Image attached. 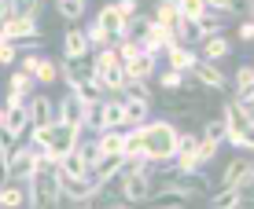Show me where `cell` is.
<instances>
[{
    "label": "cell",
    "mask_w": 254,
    "mask_h": 209,
    "mask_svg": "<svg viewBox=\"0 0 254 209\" xmlns=\"http://www.w3.org/2000/svg\"><path fill=\"white\" fill-rule=\"evenodd\" d=\"M221 125H225V143L232 151L251 154L254 151V114H251V103L247 99H225L221 103Z\"/></svg>",
    "instance_id": "cell-1"
},
{
    "label": "cell",
    "mask_w": 254,
    "mask_h": 209,
    "mask_svg": "<svg viewBox=\"0 0 254 209\" xmlns=\"http://www.w3.org/2000/svg\"><path fill=\"white\" fill-rule=\"evenodd\" d=\"M140 139H144V162L151 165H170L177 158V139H181V128L173 121H144L140 125Z\"/></svg>",
    "instance_id": "cell-2"
},
{
    "label": "cell",
    "mask_w": 254,
    "mask_h": 209,
    "mask_svg": "<svg viewBox=\"0 0 254 209\" xmlns=\"http://www.w3.org/2000/svg\"><path fill=\"white\" fill-rule=\"evenodd\" d=\"M77 143H81V128L77 125L52 121V125H45V128H30V147H37L56 169H59V158H63L66 151H74Z\"/></svg>",
    "instance_id": "cell-3"
},
{
    "label": "cell",
    "mask_w": 254,
    "mask_h": 209,
    "mask_svg": "<svg viewBox=\"0 0 254 209\" xmlns=\"http://www.w3.org/2000/svg\"><path fill=\"white\" fill-rule=\"evenodd\" d=\"M22 191H26V206L30 209H59V169H41V172H30L22 180Z\"/></svg>",
    "instance_id": "cell-4"
},
{
    "label": "cell",
    "mask_w": 254,
    "mask_h": 209,
    "mask_svg": "<svg viewBox=\"0 0 254 209\" xmlns=\"http://www.w3.org/2000/svg\"><path fill=\"white\" fill-rule=\"evenodd\" d=\"M41 169H56L45 154L37 151V147L30 143H15L11 151H7V180H15V184H22L30 172H41Z\"/></svg>",
    "instance_id": "cell-5"
},
{
    "label": "cell",
    "mask_w": 254,
    "mask_h": 209,
    "mask_svg": "<svg viewBox=\"0 0 254 209\" xmlns=\"http://www.w3.org/2000/svg\"><path fill=\"white\" fill-rule=\"evenodd\" d=\"M162 110H166V121L173 118H195L203 114V95H181V92H162L159 95Z\"/></svg>",
    "instance_id": "cell-6"
},
{
    "label": "cell",
    "mask_w": 254,
    "mask_h": 209,
    "mask_svg": "<svg viewBox=\"0 0 254 209\" xmlns=\"http://www.w3.org/2000/svg\"><path fill=\"white\" fill-rule=\"evenodd\" d=\"M85 110H89V103L81 99L77 92H63L59 95V103H56V121H63V125H77L81 128L85 125Z\"/></svg>",
    "instance_id": "cell-7"
},
{
    "label": "cell",
    "mask_w": 254,
    "mask_h": 209,
    "mask_svg": "<svg viewBox=\"0 0 254 209\" xmlns=\"http://www.w3.org/2000/svg\"><path fill=\"white\" fill-rule=\"evenodd\" d=\"M254 180V165H251V154H240V158H232L225 165L221 180H217V187H251Z\"/></svg>",
    "instance_id": "cell-8"
},
{
    "label": "cell",
    "mask_w": 254,
    "mask_h": 209,
    "mask_svg": "<svg viewBox=\"0 0 254 209\" xmlns=\"http://www.w3.org/2000/svg\"><path fill=\"white\" fill-rule=\"evenodd\" d=\"M26 114H30V128H45L56 121V103H52L48 92H33L26 99Z\"/></svg>",
    "instance_id": "cell-9"
},
{
    "label": "cell",
    "mask_w": 254,
    "mask_h": 209,
    "mask_svg": "<svg viewBox=\"0 0 254 209\" xmlns=\"http://www.w3.org/2000/svg\"><path fill=\"white\" fill-rule=\"evenodd\" d=\"M92 195H96V184L89 176H59V198L81 206V202H89Z\"/></svg>",
    "instance_id": "cell-10"
},
{
    "label": "cell",
    "mask_w": 254,
    "mask_h": 209,
    "mask_svg": "<svg viewBox=\"0 0 254 209\" xmlns=\"http://www.w3.org/2000/svg\"><path fill=\"white\" fill-rule=\"evenodd\" d=\"M122 169H126V158H122V154H96L92 165H89V180L100 187L103 180H115Z\"/></svg>",
    "instance_id": "cell-11"
},
{
    "label": "cell",
    "mask_w": 254,
    "mask_h": 209,
    "mask_svg": "<svg viewBox=\"0 0 254 209\" xmlns=\"http://www.w3.org/2000/svg\"><path fill=\"white\" fill-rule=\"evenodd\" d=\"M203 63H225V59L232 55V41L225 37V33H210V37L199 41V51H195Z\"/></svg>",
    "instance_id": "cell-12"
},
{
    "label": "cell",
    "mask_w": 254,
    "mask_h": 209,
    "mask_svg": "<svg viewBox=\"0 0 254 209\" xmlns=\"http://www.w3.org/2000/svg\"><path fill=\"white\" fill-rule=\"evenodd\" d=\"M155 63H159V59H155V55H144V51H140V55H133L129 63H122V70H126V81H129V84H147V81L155 77Z\"/></svg>",
    "instance_id": "cell-13"
},
{
    "label": "cell",
    "mask_w": 254,
    "mask_h": 209,
    "mask_svg": "<svg viewBox=\"0 0 254 209\" xmlns=\"http://www.w3.org/2000/svg\"><path fill=\"white\" fill-rule=\"evenodd\" d=\"M96 26L103 30V37H107L111 44H118L122 33H126V19H122V15H118L111 4H103V7H100V15H96Z\"/></svg>",
    "instance_id": "cell-14"
},
{
    "label": "cell",
    "mask_w": 254,
    "mask_h": 209,
    "mask_svg": "<svg viewBox=\"0 0 254 209\" xmlns=\"http://www.w3.org/2000/svg\"><path fill=\"white\" fill-rule=\"evenodd\" d=\"M162 55H166V63H170V70H177V74H188V70L199 63L195 48H185V44H177V41H170Z\"/></svg>",
    "instance_id": "cell-15"
},
{
    "label": "cell",
    "mask_w": 254,
    "mask_h": 209,
    "mask_svg": "<svg viewBox=\"0 0 254 209\" xmlns=\"http://www.w3.org/2000/svg\"><path fill=\"white\" fill-rule=\"evenodd\" d=\"M170 41H173V30H166V26L151 22V30H147V33H144V41H140V51H144V55H155V59H159Z\"/></svg>",
    "instance_id": "cell-16"
},
{
    "label": "cell",
    "mask_w": 254,
    "mask_h": 209,
    "mask_svg": "<svg viewBox=\"0 0 254 209\" xmlns=\"http://www.w3.org/2000/svg\"><path fill=\"white\" fill-rule=\"evenodd\" d=\"M96 81H100V88H103V92H115V95H122V92L129 88V81H126V70H122V63H111V66L96 70Z\"/></svg>",
    "instance_id": "cell-17"
},
{
    "label": "cell",
    "mask_w": 254,
    "mask_h": 209,
    "mask_svg": "<svg viewBox=\"0 0 254 209\" xmlns=\"http://www.w3.org/2000/svg\"><path fill=\"white\" fill-rule=\"evenodd\" d=\"M59 176H89V154L81 151V143L59 158Z\"/></svg>",
    "instance_id": "cell-18"
},
{
    "label": "cell",
    "mask_w": 254,
    "mask_h": 209,
    "mask_svg": "<svg viewBox=\"0 0 254 209\" xmlns=\"http://www.w3.org/2000/svg\"><path fill=\"white\" fill-rule=\"evenodd\" d=\"M85 55H92L89 41H85V30L81 26H70L63 33V59H85Z\"/></svg>",
    "instance_id": "cell-19"
},
{
    "label": "cell",
    "mask_w": 254,
    "mask_h": 209,
    "mask_svg": "<svg viewBox=\"0 0 254 209\" xmlns=\"http://www.w3.org/2000/svg\"><path fill=\"white\" fill-rule=\"evenodd\" d=\"M33 92H37V81H33L30 74L15 70V74L7 77V99H30Z\"/></svg>",
    "instance_id": "cell-20"
},
{
    "label": "cell",
    "mask_w": 254,
    "mask_h": 209,
    "mask_svg": "<svg viewBox=\"0 0 254 209\" xmlns=\"http://www.w3.org/2000/svg\"><path fill=\"white\" fill-rule=\"evenodd\" d=\"M229 84H236V99H247V103H251V99H254V66L243 63Z\"/></svg>",
    "instance_id": "cell-21"
},
{
    "label": "cell",
    "mask_w": 254,
    "mask_h": 209,
    "mask_svg": "<svg viewBox=\"0 0 254 209\" xmlns=\"http://www.w3.org/2000/svg\"><path fill=\"white\" fill-rule=\"evenodd\" d=\"M48 0H7V15L11 19H30V22H37V15H41V7H45Z\"/></svg>",
    "instance_id": "cell-22"
},
{
    "label": "cell",
    "mask_w": 254,
    "mask_h": 209,
    "mask_svg": "<svg viewBox=\"0 0 254 209\" xmlns=\"http://www.w3.org/2000/svg\"><path fill=\"white\" fill-rule=\"evenodd\" d=\"M122 143H126V128H115V132H100L92 139L96 154H122Z\"/></svg>",
    "instance_id": "cell-23"
},
{
    "label": "cell",
    "mask_w": 254,
    "mask_h": 209,
    "mask_svg": "<svg viewBox=\"0 0 254 209\" xmlns=\"http://www.w3.org/2000/svg\"><path fill=\"white\" fill-rule=\"evenodd\" d=\"M147 30H151V15H147V11H136L133 19H126V33H122V41H136V44H140Z\"/></svg>",
    "instance_id": "cell-24"
},
{
    "label": "cell",
    "mask_w": 254,
    "mask_h": 209,
    "mask_svg": "<svg viewBox=\"0 0 254 209\" xmlns=\"http://www.w3.org/2000/svg\"><path fill=\"white\" fill-rule=\"evenodd\" d=\"M0 209H26V191H22V184L7 180V184L0 187Z\"/></svg>",
    "instance_id": "cell-25"
},
{
    "label": "cell",
    "mask_w": 254,
    "mask_h": 209,
    "mask_svg": "<svg viewBox=\"0 0 254 209\" xmlns=\"http://www.w3.org/2000/svg\"><path fill=\"white\" fill-rule=\"evenodd\" d=\"M33 81H37V88L56 84V81H59V63H56V59H48V55H41L37 70H33Z\"/></svg>",
    "instance_id": "cell-26"
},
{
    "label": "cell",
    "mask_w": 254,
    "mask_h": 209,
    "mask_svg": "<svg viewBox=\"0 0 254 209\" xmlns=\"http://www.w3.org/2000/svg\"><path fill=\"white\" fill-rule=\"evenodd\" d=\"M56 4V15L63 22H81V15H85V0H52Z\"/></svg>",
    "instance_id": "cell-27"
},
{
    "label": "cell",
    "mask_w": 254,
    "mask_h": 209,
    "mask_svg": "<svg viewBox=\"0 0 254 209\" xmlns=\"http://www.w3.org/2000/svg\"><path fill=\"white\" fill-rule=\"evenodd\" d=\"M199 139H203V143H210V147H217V151H221V143H225V125H221V118L206 121V128H203V132H199Z\"/></svg>",
    "instance_id": "cell-28"
},
{
    "label": "cell",
    "mask_w": 254,
    "mask_h": 209,
    "mask_svg": "<svg viewBox=\"0 0 254 209\" xmlns=\"http://www.w3.org/2000/svg\"><path fill=\"white\" fill-rule=\"evenodd\" d=\"M177 15L188 19V22H199L206 15V4H203V0H177Z\"/></svg>",
    "instance_id": "cell-29"
},
{
    "label": "cell",
    "mask_w": 254,
    "mask_h": 209,
    "mask_svg": "<svg viewBox=\"0 0 254 209\" xmlns=\"http://www.w3.org/2000/svg\"><path fill=\"white\" fill-rule=\"evenodd\" d=\"M159 84H162V92H181V88L188 84V77L177 74V70H166V74L159 77Z\"/></svg>",
    "instance_id": "cell-30"
},
{
    "label": "cell",
    "mask_w": 254,
    "mask_h": 209,
    "mask_svg": "<svg viewBox=\"0 0 254 209\" xmlns=\"http://www.w3.org/2000/svg\"><path fill=\"white\" fill-rule=\"evenodd\" d=\"M85 41H89V51H100V48H107L111 44V41L107 37H103V30H100V26H89V30H85Z\"/></svg>",
    "instance_id": "cell-31"
},
{
    "label": "cell",
    "mask_w": 254,
    "mask_h": 209,
    "mask_svg": "<svg viewBox=\"0 0 254 209\" xmlns=\"http://www.w3.org/2000/svg\"><path fill=\"white\" fill-rule=\"evenodd\" d=\"M111 7H115L122 19H133V15L140 11V0H111Z\"/></svg>",
    "instance_id": "cell-32"
},
{
    "label": "cell",
    "mask_w": 254,
    "mask_h": 209,
    "mask_svg": "<svg viewBox=\"0 0 254 209\" xmlns=\"http://www.w3.org/2000/svg\"><path fill=\"white\" fill-rule=\"evenodd\" d=\"M15 63H19V44L0 41V66H15Z\"/></svg>",
    "instance_id": "cell-33"
},
{
    "label": "cell",
    "mask_w": 254,
    "mask_h": 209,
    "mask_svg": "<svg viewBox=\"0 0 254 209\" xmlns=\"http://www.w3.org/2000/svg\"><path fill=\"white\" fill-rule=\"evenodd\" d=\"M206 4V11H214V15H232L236 11V0H203Z\"/></svg>",
    "instance_id": "cell-34"
},
{
    "label": "cell",
    "mask_w": 254,
    "mask_h": 209,
    "mask_svg": "<svg viewBox=\"0 0 254 209\" xmlns=\"http://www.w3.org/2000/svg\"><path fill=\"white\" fill-rule=\"evenodd\" d=\"M236 33H240V41H243V44H251V41H254V22H251V19H243Z\"/></svg>",
    "instance_id": "cell-35"
},
{
    "label": "cell",
    "mask_w": 254,
    "mask_h": 209,
    "mask_svg": "<svg viewBox=\"0 0 254 209\" xmlns=\"http://www.w3.org/2000/svg\"><path fill=\"white\" fill-rule=\"evenodd\" d=\"M111 209H140V206H129V202H115Z\"/></svg>",
    "instance_id": "cell-36"
},
{
    "label": "cell",
    "mask_w": 254,
    "mask_h": 209,
    "mask_svg": "<svg viewBox=\"0 0 254 209\" xmlns=\"http://www.w3.org/2000/svg\"><path fill=\"white\" fill-rule=\"evenodd\" d=\"M0 19H7V0H0Z\"/></svg>",
    "instance_id": "cell-37"
},
{
    "label": "cell",
    "mask_w": 254,
    "mask_h": 209,
    "mask_svg": "<svg viewBox=\"0 0 254 209\" xmlns=\"http://www.w3.org/2000/svg\"><path fill=\"white\" fill-rule=\"evenodd\" d=\"M0 132H4V107H0Z\"/></svg>",
    "instance_id": "cell-38"
},
{
    "label": "cell",
    "mask_w": 254,
    "mask_h": 209,
    "mask_svg": "<svg viewBox=\"0 0 254 209\" xmlns=\"http://www.w3.org/2000/svg\"><path fill=\"white\" fill-rule=\"evenodd\" d=\"M77 209H92V206H89V202H81V206H77Z\"/></svg>",
    "instance_id": "cell-39"
}]
</instances>
